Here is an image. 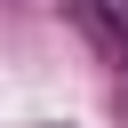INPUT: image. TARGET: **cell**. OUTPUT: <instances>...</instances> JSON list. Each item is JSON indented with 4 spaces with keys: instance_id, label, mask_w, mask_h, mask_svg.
<instances>
[{
    "instance_id": "6da1fadb",
    "label": "cell",
    "mask_w": 128,
    "mask_h": 128,
    "mask_svg": "<svg viewBox=\"0 0 128 128\" xmlns=\"http://www.w3.org/2000/svg\"><path fill=\"white\" fill-rule=\"evenodd\" d=\"M88 16H96V24H104L120 48H128V0H88Z\"/></svg>"
}]
</instances>
